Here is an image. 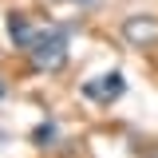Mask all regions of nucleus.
I'll use <instances>...</instances> for the list:
<instances>
[{"mask_svg": "<svg viewBox=\"0 0 158 158\" xmlns=\"http://www.w3.org/2000/svg\"><path fill=\"white\" fill-rule=\"evenodd\" d=\"M28 59H32L36 71H63V63H67V28L40 32L36 44L28 48Z\"/></svg>", "mask_w": 158, "mask_h": 158, "instance_id": "obj_1", "label": "nucleus"}, {"mask_svg": "<svg viewBox=\"0 0 158 158\" xmlns=\"http://www.w3.org/2000/svg\"><path fill=\"white\" fill-rule=\"evenodd\" d=\"M123 40L131 44V48H150L158 44V16H127L123 20Z\"/></svg>", "mask_w": 158, "mask_h": 158, "instance_id": "obj_2", "label": "nucleus"}, {"mask_svg": "<svg viewBox=\"0 0 158 158\" xmlns=\"http://www.w3.org/2000/svg\"><path fill=\"white\" fill-rule=\"evenodd\" d=\"M123 91H127L123 71H107V75H95V79H87V83H83V95L95 99V103H115Z\"/></svg>", "mask_w": 158, "mask_h": 158, "instance_id": "obj_3", "label": "nucleus"}, {"mask_svg": "<svg viewBox=\"0 0 158 158\" xmlns=\"http://www.w3.org/2000/svg\"><path fill=\"white\" fill-rule=\"evenodd\" d=\"M4 28H8V40H12L16 48H24V52H28V48L36 44V36H40L36 28H32V24H28L24 16H16V12L8 16V24H4Z\"/></svg>", "mask_w": 158, "mask_h": 158, "instance_id": "obj_4", "label": "nucleus"}, {"mask_svg": "<svg viewBox=\"0 0 158 158\" xmlns=\"http://www.w3.org/2000/svg\"><path fill=\"white\" fill-rule=\"evenodd\" d=\"M56 138H59V127L48 118V123H40L36 131H32V142L36 146H56Z\"/></svg>", "mask_w": 158, "mask_h": 158, "instance_id": "obj_5", "label": "nucleus"}, {"mask_svg": "<svg viewBox=\"0 0 158 158\" xmlns=\"http://www.w3.org/2000/svg\"><path fill=\"white\" fill-rule=\"evenodd\" d=\"M146 158H158V142H154V146H150V150H146Z\"/></svg>", "mask_w": 158, "mask_h": 158, "instance_id": "obj_6", "label": "nucleus"}, {"mask_svg": "<svg viewBox=\"0 0 158 158\" xmlns=\"http://www.w3.org/2000/svg\"><path fill=\"white\" fill-rule=\"evenodd\" d=\"M79 4H95V0H79Z\"/></svg>", "mask_w": 158, "mask_h": 158, "instance_id": "obj_7", "label": "nucleus"}, {"mask_svg": "<svg viewBox=\"0 0 158 158\" xmlns=\"http://www.w3.org/2000/svg\"><path fill=\"white\" fill-rule=\"evenodd\" d=\"M0 95H4V87H0Z\"/></svg>", "mask_w": 158, "mask_h": 158, "instance_id": "obj_8", "label": "nucleus"}]
</instances>
